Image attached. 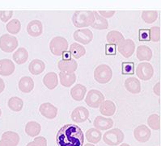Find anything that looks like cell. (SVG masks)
<instances>
[{
    "mask_svg": "<svg viewBox=\"0 0 161 146\" xmlns=\"http://www.w3.org/2000/svg\"><path fill=\"white\" fill-rule=\"evenodd\" d=\"M136 74L141 80H150L154 75L153 66L148 62L140 63L138 65L136 68Z\"/></svg>",
    "mask_w": 161,
    "mask_h": 146,
    "instance_id": "8",
    "label": "cell"
},
{
    "mask_svg": "<svg viewBox=\"0 0 161 146\" xmlns=\"http://www.w3.org/2000/svg\"><path fill=\"white\" fill-rule=\"evenodd\" d=\"M158 18L157 11H143L142 12V19L145 23H153Z\"/></svg>",
    "mask_w": 161,
    "mask_h": 146,
    "instance_id": "34",
    "label": "cell"
},
{
    "mask_svg": "<svg viewBox=\"0 0 161 146\" xmlns=\"http://www.w3.org/2000/svg\"><path fill=\"white\" fill-rule=\"evenodd\" d=\"M86 138L89 142L97 144L101 140V133L97 128H90L86 132Z\"/></svg>",
    "mask_w": 161,
    "mask_h": 146,
    "instance_id": "31",
    "label": "cell"
},
{
    "mask_svg": "<svg viewBox=\"0 0 161 146\" xmlns=\"http://www.w3.org/2000/svg\"><path fill=\"white\" fill-rule=\"evenodd\" d=\"M12 15H13V11H1L0 12V19L3 23H7L8 20L11 19Z\"/></svg>",
    "mask_w": 161,
    "mask_h": 146,
    "instance_id": "39",
    "label": "cell"
},
{
    "mask_svg": "<svg viewBox=\"0 0 161 146\" xmlns=\"http://www.w3.org/2000/svg\"><path fill=\"white\" fill-rule=\"evenodd\" d=\"M1 115H2V111H1V109H0V116H1Z\"/></svg>",
    "mask_w": 161,
    "mask_h": 146,
    "instance_id": "51",
    "label": "cell"
},
{
    "mask_svg": "<svg viewBox=\"0 0 161 146\" xmlns=\"http://www.w3.org/2000/svg\"><path fill=\"white\" fill-rule=\"evenodd\" d=\"M89 117V112L84 107H77L71 113V120L78 123H84Z\"/></svg>",
    "mask_w": 161,
    "mask_h": 146,
    "instance_id": "12",
    "label": "cell"
},
{
    "mask_svg": "<svg viewBox=\"0 0 161 146\" xmlns=\"http://www.w3.org/2000/svg\"><path fill=\"white\" fill-rule=\"evenodd\" d=\"M15 64L10 59H1L0 60V75L8 77L12 75L15 71Z\"/></svg>",
    "mask_w": 161,
    "mask_h": 146,
    "instance_id": "15",
    "label": "cell"
},
{
    "mask_svg": "<svg viewBox=\"0 0 161 146\" xmlns=\"http://www.w3.org/2000/svg\"><path fill=\"white\" fill-rule=\"evenodd\" d=\"M33 141L37 143L40 146H47V140L43 137H36Z\"/></svg>",
    "mask_w": 161,
    "mask_h": 146,
    "instance_id": "43",
    "label": "cell"
},
{
    "mask_svg": "<svg viewBox=\"0 0 161 146\" xmlns=\"http://www.w3.org/2000/svg\"><path fill=\"white\" fill-rule=\"evenodd\" d=\"M84 146H95V145H93V144H86Z\"/></svg>",
    "mask_w": 161,
    "mask_h": 146,
    "instance_id": "50",
    "label": "cell"
},
{
    "mask_svg": "<svg viewBox=\"0 0 161 146\" xmlns=\"http://www.w3.org/2000/svg\"><path fill=\"white\" fill-rule=\"evenodd\" d=\"M116 51H117V48L115 44H107L105 45V54L106 55H116Z\"/></svg>",
    "mask_w": 161,
    "mask_h": 146,
    "instance_id": "41",
    "label": "cell"
},
{
    "mask_svg": "<svg viewBox=\"0 0 161 146\" xmlns=\"http://www.w3.org/2000/svg\"><path fill=\"white\" fill-rule=\"evenodd\" d=\"M68 47V42L63 36H55L49 42V50L55 56L63 55Z\"/></svg>",
    "mask_w": 161,
    "mask_h": 146,
    "instance_id": "5",
    "label": "cell"
},
{
    "mask_svg": "<svg viewBox=\"0 0 161 146\" xmlns=\"http://www.w3.org/2000/svg\"><path fill=\"white\" fill-rule=\"evenodd\" d=\"M63 60H68V59H70V53H69V51H66L65 53H63Z\"/></svg>",
    "mask_w": 161,
    "mask_h": 146,
    "instance_id": "47",
    "label": "cell"
},
{
    "mask_svg": "<svg viewBox=\"0 0 161 146\" xmlns=\"http://www.w3.org/2000/svg\"><path fill=\"white\" fill-rule=\"evenodd\" d=\"M72 22L76 28L89 27L94 22V14L92 11H77L73 14Z\"/></svg>",
    "mask_w": 161,
    "mask_h": 146,
    "instance_id": "2",
    "label": "cell"
},
{
    "mask_svg": "<svg viewBox=\"0 0 161 146\" xmlns=\"http://www.w3.org/2000/svg\"><path fill=\"white\" fill-rule=\"evenodd\" d=\"M73 38L75 41L81 43L82 44H88L93 39V33L87 29L76 30L73 33Z\"/></svg>",
    "mask_w": 161,
    "mask_h": 146,
    "instance_id": "10",
    "label": "cell"
},
{
    "mask_svg": "<svg viewBox=\"0 0 161 146\" xmlns=\"http://www.w3.org/2000/svg\"><path fill=\"white\" fill-rule=\"evenodd\" d=\"M27 32L32 37L40 36L43 32V25L40 20L34 19L30 21L27 26Z\"/></svg>",
    "mask_w": 161,
    "mask_h": 146,
    "instance_id": "16",
    "label": "cell"
},
{
    "mask_svg": "<svg viewBox=\"0 0 161 146\" xmlns=\"http://www.w3.org/2000/svg\"><path fill=\"white\" fill-rule=\"evenodd\" d=\"M95 128L101 131L108 130L114 126V120L111 118H105L103 116H97L93 122Z\"/></svg>",
    "mask_w": 161,
    "mask_h": 146,
    "instance_id": "17",
    "label": "cell"
},
{
    "mask_svg": "<svg viewBox=\"0 0 161 146\" xmlns=\"http://www.w3.org/2000/svg\"><path fill=\"white\" fill-rule=\"evenodd\" d=\"M113 77V70L108 65L101 64L94 70V78L98 83L105 84L109 82Z\"/></svg>",
    "mask_w": 161,
    "mask_h": 146,
    "instance_id": "3",
    "label": "cell"
},
{
    "mask_svg": "<svg viewBox=\"0 0 161 146\" xmlns=\"http://www.w3.org/2000/svg\"><path fill=\"white\" fill-rule=\"evenodd\" d=\"M94 14V22L91 27L92 29L97 30H104L108 28V22L106 19H104L101 15H100L97 12H93Z\"/></svg>",
    "mask_w": 161,
    "mask_h": 146,
    "instance_id": "25",
    "label": "cell"
},
{
    "mask_svg": "<svg viewBox=\"0 0 161 146\" xmlns=\"http://www.w3.org/2000/svg\"><path fill=\"white\" fill-rule=\"evenodd\" d=\"M152 136V132L148 127L142 124L135 128L134 130V137L138 142L145 143L148 141Z\"/></svg>",
    "mask_w": 161,
    "mask_h": 146,
    "instance_id": "11",
    "label": "cell"
},
{
    "mask_svg": "<svg viewBox=\"0 0 161 146\" xmlns=\"http://www.w3.org/2000/svg\"><path fill=\"white\" fill-rule=\"evenodd\" d=\"M26 146H40V145H39L37 143L35 142V141H32V142L28 143V144H27Z\"/></svg>",
    "mask_w": 161,
    "mask_h": 146,
    "instance_id": "48",
    "label": "cell"
},
{
    "mask_svg": "<svg viewBox=\"0 0 161 146\" xmlns=\"http://www.w3.org/2000/svg\"><path fill=\"white\" fill-rule=\"evenodd\" d=\"M160 86H161V84H160V82H159L155 84L153 87L154 93H155L156 95H158V96H160Z\"/></svg>",
    "mask_w": 161,
    "mask_h": 146,
    "instance_id": "44",
    "label": "cell"
},
{
    "mask_svg": "<svg viewBox=\"0 0 161 146\" xmlns=\"http://www.w3.org/2000/svg\"><path fill=\"white\" fill-rule=\"evenodd\" d=\"M6 29L10 34H18L21 29V23L19 19H12L6 25Z\"/></svg>",
    "mask_w": 161,
    "mask_h": 146,
    "instance_id": "33",
    "label": "cell"
},
{
    "mask_svg": "<svg viewBox=\"0 0 161 146\" xmlns=\"http://www.w3.org/2000/svg\"><path fill=\"white\" fill-rule=\"evenodd\" d=\"M43 83L49 90H53L58 84V78L56 73L49 72L44 76Z\"/></svg>",
    "mask_w": 161,
    "mask_h": 146,
    "instance_id": "23",
    "label": "cell"
},
{
    "mask_svg": "<svg viewBox=\"0 0 161 146\" xmlns=\"http://www.w3.org/2000/svg\"><path fill=\"white\" fill-rule=\"evenodd\" d=\"M40 113L49 120H53L58 115V108L49 102H44L39 107Z\"/></svg>",
    "mask_w": 161,
    "mask_h": 146,
    "instance_id": "13",
    "label": "cell"
},
{
    "mask_svg": "<svg viewBox=\"0 0 161 146\" xmlns=\"http://www.w3.org/2000/svg\"><path fill=\"white\" fill-rule=\"evenodd\" d=\"M0 146H15L13 143L10 142L8 140H0Z\"/></svg>",
    "mask_w": 161,
    "mask_h": 146,
    "instance_id": "45",
    "label": "cell"
},
{
    "mask_svg": "<svg viewBox=\"0 0 161 146\" xmlns=\"http://www.w3.org/2000/svg\"><path fill=\"white\" fill-rule=\"evenodd\" d=\"M19 89L23 93H30L34 88V82L32 78L29 76H25L21 78L18 84Z\"/></svg>",
    "mask_w": 161,
    "mask_h": 146,
    "instance_id": "20",
    "label": "cell"
},
{
    "mask_svg": "<svg viewBox=\"0 0 161 146\" xmlns=\"http://www.w3.org/2000/svg\"><path fill=\"white\" fill-rule=\"evenodd\" d=\"M106 40L108 44H118L125 40L123 35L118 31H111L107 34Z\"/></svg>",
    "mask_w": 161,
    "mask_h": 146,
    "instance_id": "30",
    "label": "cell"
},
{
    "mask_svg": "<svg viewBox=\"0 0 161 146\" xmlns=\"http://www.w3.org/2000/svg\"><path fill=\"white\" fill-rule=\"evenodd\" d=\"M138 40L141 41H149L150 40V33L148 29H141L139 30V36Z\"/></svg>",
    "mask_w": 161,
    "mask_h": 146,
    "instance_id": "40",
    "label": "cell"
},
{
    "mask_svg": "<svg viewBox=\"0 0 161 146\" xmlns=\"http://www.w3.org/2000/svg\"><path fill=\"white\" fill-rule=\"evenodd\" d=\"M69 53H70V56L74 57L75 59H80L85 55L86 49L82 44H78V43H73L70 44Z\"/></svg>",
    "mask_w": 161,
    "mask_h": 146,
    "instance_id": "28",
    "label": "cell"
},
{
    "mask_svg": "<svg viewBox=\"0 0 161 146\" xmlns=\"http://www.w3.org/2000/svg\"><path fill=\"white\" fill-rule=\"evenodd\" d=\"M125 87L127 91L130 92L131 94L137 95L140 93L141 91V83L139 80L136 78H128L125 82Z\"/></svg>",
    "mask_w": 161,
    "mask_h": 146,
    "instance_id": "18",
    "label": "cell"
},
{
    "mask_svg": "<svg viewBox=\"0 0 161 146\" xmlns=\"http://www.w3.org/2000/svg\"><path fill=\"white\" fill-rule=\"evenodd\" d=\"M29 70L33 75H39L46 70V64L40 59H33L29 64Z\"/></svg>",
    "mask_w": 161,
    "mask_h": 146,
    "instance_id": "22",
    "label": "cell"
},
{
    "mask_svg": "<svg viewBox=\"0 0 161 146\" xmlns=\"http://www.w3.org/2000/svg\"><path fill=\"white\" fill-rule=\"evenodd\" d=\"M13 60L15 62L17 63L18 65L25 64L29 58V53L27 51L26 49L21 47L19 48L13 54Z\"/></svg>",
    "mask_w": 161,
    "mask_h": 146,
    "instance_id": "29",
    "label": "cell"
},
{
    "mask_svg": "<svg viewBox=\"0 0 161 146\" xmlns=\"http://www.w3.org/2000/svg\"><path fill=\"white\" fill-rule=\"evenodd\" d=\"M120 146H130V145L128 144H126V143H123V144H121V145Z\"/></svg>",
    "mask_w": 161,
    "mask_h": 146,
    "instance_id": "49",
    "label": "cell"
},
{
    "mask_svg": "<svg viewBox=\"0 0 161 146\" xmlns=\"http://www.w3.org/2000/svg\"><path fill=\"white\" fill-rule=\"evenodd\" d=\"M137 58L141 61H149L152 58V50L147 45H139L137 48Z\"/></svg>",
    "mask_w": 161,
    "mask_h": 146,
    "instance_id": "19",
    "label": "cell"
},
{
    "mask_svg": "<svg viewBox=\"0 0 161 146\" xmlns=\"http://www.w3.org/2000/svg\"><path fill=\"white\" fill-rule=\"evenodd\" d=\"M58 146H83L84 133L79 126L67 123L59 129L56 136Z\"/></svg>",
    "mask_w": 161,
    "mask_h": 146,
    "instance_id": "1",
    "label": "cell"
},
{
    "mask_svg": "<svg viewBox=\"0 0 161 146\" xmlns=\"http://www.w3.org/2000/svg\"><path fill=\"white\" fill-rule=\"evenodd\" d=\"M97 12H98L99 15H101L104 19L113 17V15H114V14L116 13L115 11H99Z\"/></svg>",
    "mask_w": 161,
    "mask_h": 146,
    "instance_id": "42",
    "label": "cell"
},
{
    "mask_svg": "<svg viewBox=\"0 0 161 146\" xmlns=\"http://www.w3.org/2000/svg\"><path fill=\"white\" fill-rule=\"evenodd\" d=\"M2 140H8L10 142L13 143L15 146H17L19 143V136L18 133H15L12 131H8L3 133L2 135Z\"/></svg>",
    "mask_w": 161,
    "mask_h": 146,
    "instance_id": "35",
    "label": "cell"
},
{
    "mask_svg": "<svg viewBox=\"0 0 161 146\" xmlns=\"http://www.w3.org/2000/svg\"><path fill=\"white\" fill-rule=\"evenodd\" d=\"M8 107L13 112H20L23 109L24 101L19 97H12L8 100Z\"/></svg>",
    "mask_w": 161,
    "mask_h": 146,
    "instance_id": "32",
    "label": "cell"
},
{
    "mask_svg": "<svg viewBox=\"0 0 161 146\" xmlns=\"http://www.w3.org/2000/svg\"><path fill=\"white\" fill-rule=\"evenodd\" d=\"M150 40L153 42H158L160 40V28L159 27H152L149 29Z\"/></svg>",
    "mask_w": 161,
    "mask_h": 146,
    "instance_id": "37",
    "label": "cell"
},
{
    "mask_svg": "<svg viewBox=\"0 0 161 146\" xmlns=\"http://www.w3.org/2000/svg\"><path fill=\"white\" fill-rule=\"evenodd\" d=\"M58 76L60 83L65 87H70L76 81V75L75 73L60 72Z\"/></svg>",
    "mask_w": 161,
    "mask_h": 146,
    "instance_id": "24",
    "label": "cell"
},
{
    "mask_svg": "<svg viewBox=\"0 0 161 146\" xmlns=\"http://www.w3.org/2000/svg\"><path fill=\"white\" fill-rule=\"evenodd\" d=\"M147 124L153 130L160 129V116L156 114H152L148 117Z\"/></svg>",
    "mask_w": 161,
    "mask_h": 146,
    "instance_id": "36",
    "label": "cell"
},
{
    "mask_svg": "<svg viewBox=\"0 0 161 146\" xmlns=\"http://www.w3.org/2000/svg\"><path fill=\"white\" fill-rule=\"evenodd\" d=\"M118 50L125 58H129L134 54L135 50V44L131 39H125L118 44Z\"/></svg>",
    "mask_w": 161,
    "mask_h": 146,
    "instance_id": "9",
    "label": "cell"
},
{
    "mask_svg": "<svg viewBox=\"0 0 161 146\" xmlns=\"http://www.w3.org/2000/svg\"><path fill=\"white\" fill-rule=\"evenodd\" d=\"M135 73V63L122 62L121 64V74H134Z\"/></svg>",
    "mask_w": 161,
    "mask_h": 146,
    "instance_id": "38",
    "label": "cell"
},
{
    "mask_svg": "<svg viewBox=\"0 0 161 146\" xmlns=\"http://www.w3.org/2000/svg\"><path fill=\"white\" fill-rule=\"evenodd\" d=\"M18 40L15 36L3 34L0 36V49L5 53H12L18 47Z\"/></svg>",
    "mask_w": 161,
    "mask_h": 146,
    "instance_id": "6",
    "label": "cell"
},
{
    "mask_svg": "<svg viewBox=\"0 0 161 146\" xmlns=\"http://www.w3.org/2000/svg\"><path fill=\"white\" fill-rule=\"evenodd\" d=\"M58 67L60 72L65 73H75L78 68V64L75 59H68V60H60L58 63Z\"/></svg>",
    "mask_w": 161,
    "mask_h": 146,
    "instance_id": "14",
    "label": "cell"
},
{
    "mask_svg": "<svg viewBox=\"0 0 161 146\" xmlns=\"http://www.w3.org/2000/svg\"><path fill=\"white\" fill-rule=\"evenodd\" d=\"M104 101V95L97 90H90L85 99L86 104L92 108L99 107Z\"/></svg>",
    "mask_w": 161,
    "mask_h": 146,
    "instance_id": "7",
    "label": "cell"
},
{
    "mask_svg": "<svg viewBox=\"0 0 161 146\" xmlns=\"http://www.w3.org/2000/svg\"><path fill=\"white\" fill-rule=\"evenodd\" d=\"M125 136L123 132L119 128H113L108 130L103 136V140L109 146H117L121 144L124 140Z\"/></svg>",
    "mask_w": 161,
    "mask_h": 146,
    "instance_id": "4",
    "label": "cell"
},
{
    "mask_svg": "<svg viewBox=\"0 0 161 146\" xmlns=\"http://www.w3.org/2000/svg\"><path fill=\"white\" fill-rule=\"evenodd\" d=\"M4 89H5V82L2 78H0V94L4 91Z\"/></svg>",
    "mask_w": 161,
    "mask_h": 146,
    "instance_id": "46",
    "label": "cell"
},
{
    "mask_svg": "<svg viewBox=\"0 0 161 146\" xmlns=\"http://www.w3.org/2000/svg\"><path fill=\"white\" fill-rule=\"evenodd\" d=\"M86 93H87V88L82 84H76L70 90V95L72 99L78 102H80L84 99Z\"/></svg>",
    "mask_w": 161,
    "mask_h": 146,
    "instance_id": "21",
    "label": "cell"
},
{
    "mask_svg": "<svg viewBox=\"0 0 161 146\" xmlns=\"http://www.w3.org/2000/svg\"><path fill=\"white\" fill-rule=\"evenodd\" d=\"M42 131V126L36 121L28 122L25 125V133L31 137H36L40 134Z\"/></svg>",
    "mask_w": 161,
    "mask_h": 146,
    "instance_id": "27",
    "label": "cell"
},
{
    "mask_svg": "<svg viewBox=\"0 0 161 146\" xmlns=\"http://www.w3.org/2000/svg\"><path fill=\"white\" fill-rule=\"evenodd\" d=\"M100 112L103 116H112L116 112V105L111 100H106L100 105Z\"/></svg>",
    "mask_w": 161,
    "mask_h": 146,
    "instance_id": "26",
    "label": "cell"
}]
</instances>
